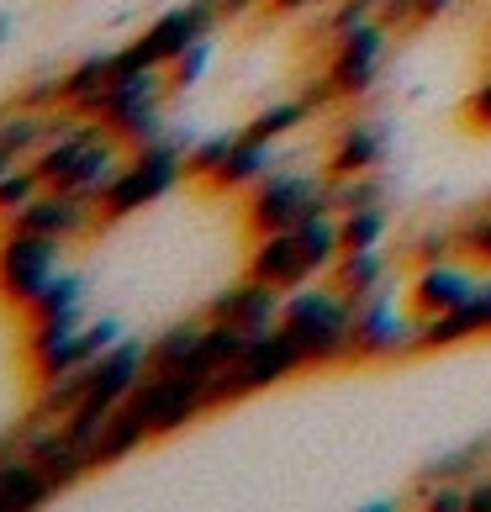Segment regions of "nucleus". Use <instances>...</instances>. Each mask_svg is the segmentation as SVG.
Instances as JSON below:
<instances>
[{"label": "nucleus", "instance_id": "obj_5", "mask_svg": "<svg viewBox=\"0 0 491 512\" xmlns=\"http://www.w3.org/2000/svg\"><path fill=\"white\" fill-rule=\"evenodd\" d=\"M164 90H169V74H164V69L122 74V80L106 90V101H101L96 117L117 132L127 148H143V143H154L159 132H164V117H159Z\"/></svg>", "mask_w": 491, "mask_h": 512}, {"label": "nucleus", "instance_id": "obj_12", "mask_svg": "<svg viewBox=\"0 0 491 512\" xmlns=\"http://www.w3.org/2000/svg\"><path fill=\"white\" fill-rule=\"evenodd\" d=\"M481 275L470 270L460 259H428L418 264V275H412V312L418 317H433V312H449V307H465L470 296H476Z\"/></svg>", "mask_w": 491, "mask_h": 512}, {"label": "nucleus", "instance_id": "obj_3", "mask_svg": "<svg viewBox=\"0 0 491 512\" xmlns=\"http://www.w3.org/2000/svg\"><path fill=\"white\" fill-rule=\"evenodd\" d=\"M180 180H185V148H180V143L154 138V143L132 148L127 164L117 169V180L101 191V217L117 222V217L143 212V206H154L159 196L175 191Z\"/></svg>", "mask_w": 491, "mask_h": 512}, {"label": "nucleus", "instance_id": "obj_11", "mask_svg": "<svg viewBox=\"0 0 491 512\" xmlns=\"http://www.w3.org/2000/svg\"><path fill=\"white\" fill-rule=\"evenodd\" d=\"M96 222H106L101 217V206L90 201V196H74V191H37L22 212H16L6 227H27V233H48V238H80V233H90Z\"/></svg>", "mask_w": 491, "mask_h": 512}, {"label": "nucleus", "instance_id": "obj_4", "mask_svg": "<svg viewBox=\"0 0 491 512\" xmlns=\"http://www.w3.org/2000/svg\"><path fill=\"white\" fill-rule=\"evenodd\" d=\"M59 259H64V238L6 227V238H0V296L11 307H32L48 291V280L59 275Z\"/></svg>", "mask_w": 491, "mask_h": 512}, {"label": "nucleus", "instance_id": "obj_36", "mask_svg": "<svg viewBox=\"0 0 491 512\" xmlns=\"http://www.w3.org/2000/svg\"><path fill=\"white\" fill-rule=\"evenodd\" d=\"M449 6H455V0H418V22H428V16H439Z\"/></svg>", "mask_w": 491, "mask_h": 512}, {"label": "nucleus", "instance_id": "obj_13", "mask_svg": "<svg viewBox=\"0 0 491 512\" xmlns=\"http://www.w3.org/2000/svg\"><path fill=\"white\" fill-rule=\"evenodd\" d=\"M296 370H307V359H301L296 338H291L286 328L254 333L249 349H243V359H238V375H243V386H249V391L280 386V381H291Z\"/></svg>", "mask_w": 491, "mask_h": 512}, {"label": "nucleus", "instance_id": "obj_22", "mask_svg": "<svg viewBox=\"0 0 491 512\" xmlns=\"http://www.w3.org/2000/svg\"><path fill=\"white\" fill-rule=\"evenodd\" d=\"M470 338H481V317L470 301L418 322V349H455V344H470Z\"/></svg>", "mask_w": 491, "mask_h": 512}, {"label": "nucleus", "instance_id": "obj_27", "mask_svg": "<svg viewBox=\"0 0 491 512\" xmlns=\"http://www.w3.org/2000/svg\"><path fill=\"white\" fill-rule=\"evenodd\" d=\"M307 117H312V101H307V96H301V101H280V106H264L259 117L249 122V132H259V138H275V143H280L286 132H296Z\"/></svg>", "mask_w": 491, "mask_h": 512}, {"label": "nucleus", "instance_id": "obj_16", "mask_svg": "<svg viewBox=\"0 0 491 512\" xmlns=\"http://www.w3.org/2000/svg\"><path fill=\"white\" fill-rule=\"evenodd\" d=\"M381 159H386V127L381 122H349L333 138L328 175H370V169H381Z\"/></svg>", "mask_w": 491, "mask_h": 512}, {"label": "nucleus", "instance_id": "obj_7", "mask_svg": "<svg viewBox=\"0 0 491 512\" xmlns=\"http://www.w3.org/2000/svg\"><path fill=\"white\" fill-rule=\"evenodd\" d=\"M127 407L143 417L154 439L180 433L185 423H196L201 412H212V402H206V381L191 375V370H180V375H143L138 391L127 396Z\"/></svg>", "mask_w": 491, "mask_h": 512}, {"label": "nucleus", "instance_id": "obj_20", "mask_svg": "<svg viewBox=\"0 0 491 512\" xmlns=\"http://www.w3.org/2000/svg\"><path fill=\"white\" fill-rule=\"evenodd\" d=\"M328 280L349 301H370V296L386 291V254L381 249H344V254H338V264L328 270Z\"/></svg>", "mask_w": 491, "mask_h": 512}, {"label": "nucleus", "instance_id": "obj_35", "mask_svg": "<svg viewBox=\"0 0 491 512\" xmlns=\"http://www.w3.org/2000/svg\"><path fill=\"white\" fill-rule=\"evenodd\" d=\"M470 512H491V481H470Z\"/></svg>", "mask_w": 491, "mask_h": 512}, {"label": "nucleus", "instance_id": "obj_14", "mask_svg": "<svg viewBox=\"0 0 491 512\" xmlns=\"http://www.w3.org/2000/svg\"><path fill=\"white\" fill-rule=\"evenodd\" d=\"M280 164H286L280 143L275 138H259V132L243 127L238 143H233V154L222 159V169L212 175V185H217V191H243V185H259L264 175H275Z\"/></svg>", "mask_w": 491, "mask_h": 512}, {"label": "nucleus", "instance_id": "obj_1", "mask_svg": "<svg viewBox=\"0 0 491 512\" xmlns=\"http://www.w3.org/2000/svg\"><path fill=\"white\" fill-rule=\"evenodd\" d=\"M354 307H360V301H349L328 275H323V280H307V286H296V291H286V317H280V328L296 338V349H301V359H307V370L344 365V359H349V344H354Z\"/></svg>", "mask_w": 491, "mask_h": 512}, {"label": "nucleus", "instance_id": "obj_18", "mask_svg": "<svg viewBox=\"0 0 491 512\" xmlns=\"http://www.w3.org/2000/svg\"><path fill=\"white\" fill-rule=\"evenodd\" d=\"M111 85H117V53H96V59H85L80 69L64 74V111L96 117Z\"/></svg>", "mask_w": 491, "mask_h": 512}, {"label": "nucleus", "instance_id": "obj_2", "mask_svg": "<svg viewBox=\"0 0 491 512\" xmlns=\"http://www.w3.org/2000/svg\"><path fill=\"white\" fill-rule=\"evenodd\" d=\"M217 22H222V0H185V6L164 11L154 27H143L138 43L117 48V80L122 74H143V69H169L196 43H206L217 32Z\"/></svg>", "mask_w": 491, "mask_h": 512}, {"label": "nucleus", "instance_id": "obj_10", "mask_svg": "<svg viewBox=\"0 0 491 512\" xmlns=\"http://www.w3.org/2000/svg\"><path fill=\"white\" fill-rule=\"evenodd\" d=\"M206 317H212V322H233V328H243L249 338H254V333H270V328H280V317H286V291L270 286V280L243 275L238 286H228V291L212 296Z\"/></svg>", "mask_w": 491, "mask_h": 512}, {"label": "nucleus", "instance_id": "obj_32", "mask_svg": "<svg viewBox=\"0 0 491 512\" xmlns=\"http://www.w3.org/2000/svg\"><path fill=\"white\" fill-rule=\"evenodd\" d=\"M460 254H470V259L491 264V212H481L470 227H460Z\"/></svg>", "mask_w": 491, "mask_h": 512}, {"label": "nucleus", "instance_id": "obj_24", "mask_svg": "<svg viewBox=\"0 0 491 512\" xmlns=\"http://www.w3.org/2000/svg\"><path fill=\"white\" fill-rule=\"evenodd\" d=\"M328 201H333V212L344 217V212H360V206H381L386 196V185L375 180V169L370 175H328Z\"/></svg>", "mask_w": 491, "mask_h": 512}, {"label": "nucleus", "instance_id": "obj_34", "mask_svg": "<svg viewBox=\"0 0 491 512\" xmlns=\"http://www.w3.org/2000/svg\"><path fill=\"white\" fill-rule=\"evenodd\" d=\"M470 307H476V317H481V333H491V275H481V286H476V296H470Z\"/></svg>", "mask_w": 491, "mask_h": 512}, {"label": "nucleus", "instance_id": "obj_19", "mask_svg": "<svg viewBox=\"0 0 491 512\" xmlns=\"http://www.w3.org/2000/svg\"><path fill=\"white\" fill-rule=\"evenodd\" d=\"M296 249H301V259H307V270L312 275H328L333 264H338V254H344V238H338V212L333 206H323V212H307L296 227Z\"/></svg>", "mask_w": 491, "mask_h": 512}, {"label": "nucleus", "instance_id": "obj_21", "mask_svg": "<svg viewBox=\"0 0 491 512\" xmlns=\"http://www.w3.org/2000/svg\"><path fill=\"white\" fill-rule=\"evenodd\" d=\"M201 333H206V317H196V322H175L169 333H159L154 344H148V375H180V370H191Z\"/></svg>", "mask_w": 491, "mask_h": 512}, {"label": "nucleus", "instance_id": "obj_17", "mask_svg": "<svg viewBox=\"0 0 491 512\" xmlns=\"http://www.w3.org/2000/svg\"><path fill=\"white\" fill-rule=\"evenodd\" d=\"M59 497V486L43 476V465L32 454H6L0 460V512H16V507H43Z\"/></svg>", "mask_w": 491, "mask_h": 512}, {"label": "nucleus", "instance_id": "obj_8", "mask_svg": "<svg viewBox=\"0 0 491 512\" xmlns=\"http://www.w3.org/2000/svg\"><path fill=\"white\" fill-rule=\"evenodd\" d=\"M418 312H402L396 301L381 291L354 307V344L349 359H391V354H412L418 349Z\"/></svg>", "mask_w": 491, "mask_h": 512}, {"label": "nucleus", "instance_id": "obj_30", "mask_svg": "<svg viewBox=\"0 0 491 512\" xmlns=\"http://www.w3.org/2000/svg\"><path fill=\"white\" fill-rule=\"evenodd\" d=\"M206 59H212V37H206V43H196L191 53H185V59H175V64H169V85H175V90L196 85L201 74H206Z\"/></svg>", "mask_w": 491, "mask_h": 512}, {"label": "nucleus", "instance_id": "obj_9", "mask_svg": "<svg viewBox=\"0 0 491 512\" xmlns=\"http://www.w3.org/2000/svg\"><path fill=\"white\" fill-rule=\"evenodd\" d=\"M381 53H386V22L381 16H360V22L338 27V48L328 64V80L338 96H365L381 74Z\"/></svg>", "mask_w": 491, "mask_h": 512}, {"label": "nucleus", "instance_id": "obj_26", "mask_svg": "<svg viewBox=\"0 0 491 512\" xmlns=\"http://www.w3.org/2000/svg\"><path fill=\"white\" fill-rule=\"evenodd\" d=\"M37 191H48V180H43V169L37 164H11L6 175H0V217H16L22 206L37 196Z\"/></svg>", "mask_w": 491, "mask_h": 512}, {"label": "nucleus", "instance_id": "obj_33", "mask_svg": "<svg viewBox=\"0 0 491 512\" xmlns=\"http://www.w3.org/2000/svg\"><path fill=\"white\" fill-rule=\"evenodd\" d=\"M465 122H470V127H481V132H491V80L465 101Z\"/></svg>", "mask_w": 491, "mask_h": 512}, {"label": "nucleus", "instance_id": "obj_29", "mask_svg": "<svg viewBox=\"0 0 491 512\" xmlns=\"http://www.w3.org/2000/svg\"><path fill=\"white\" fill-rule=\"evenodd\" d=\"M233 143H238V132H217V138L196 143L191 154H185V175H196V180H206V185H212V175L222 169V159L233 154Z\"/></svg>", "mask_w": 491, "mask_h": 512}, {"label": "nucleus", "instance_id": "obj_28", "mask_svg": "<svg viewBox=\"0 0 491 512\" xmlns=\"http://www.w3.org/2000/svg\"><path fill=\"white\" fill-rule=\"evenodd\" d=\"M32 322H48V317H64V312H80V275H53L48 291L32 301Z\"/></svg>", "mask_w": 491, "mask_h": 512}, {"label": "nucleus", "instance_id": "obj_15", "mask_svg": "<svg viewBox=\"0 0 491 512\" xmlns=\"http://www.w3.org/2000/svg\"><path fill=\"white\" fill-rule=\"evenodd\" d=\"M249 275L254 280H270V286H280V291H296V286H307V280H317L307 270V259H301V249H296L291 227H286V233H259L254 238Z\"/></svg>", "mask_w": 491, "mask_h": 512}, {"label": "nucleus", "instance_id": "obj_6", "mask_svg": "<svg viewBox=\"0 0 491 512\" xmlns=\"http://www.w3.org/2000/svg\"><path fill=\"white\" fill-rule=\"evenodd\" d=\"M328 185L323 175H291V169H275V175H264L254 185V196H249V227H254V238L259 233H286V227H296L307 212H323L328 201Z\"/></svg>", "mask_w": 491, "mask_h": 512}, {"label": "nucleus", "instance_id": "obj_23", "mask_svg": "<svg viewBox=\"0 0 491 512\" xmlns=\"http://www.w3.org/2000/svg\"><path fill=\"white\" fill-rule=\"evenodd\" d=\"M148 439H154V433H148V423L122 402L117 412L106 417V428H101V439H96V470L111 465V460H122V454H132V449H143Z\"/></svg>", "mask_w": 491, "mask_h": 512}, {"label": "nucleus", "instance_id": "obj_31", "mask_svg": "<svg viewBox=\"0 0 491 512\" xmlns=\"http://www.w3.org/2000/svg\"><path fill=\"white\" fill-rule=\"evenodd\" d=\"M423 507H433V512H470V481H439V486H428Z\"/></svg>", "mask_w": 491, "mask_h": 512}, {"label": "nucleus", "instance_id": "obj_25", "mask_svg": "<svg viewBox=\"0 0 491 512\" xmlns=\"http://www.w3.org/2000/svg\"><path fill=\"white\" fill-rule=\"evenodd\" d=\"M386 201L381 206H360V212H344L338 217V238H344V249H381L386 238Z\"/></svg>", "mask_w": 491, "mask_h": 512}]
</instances>
